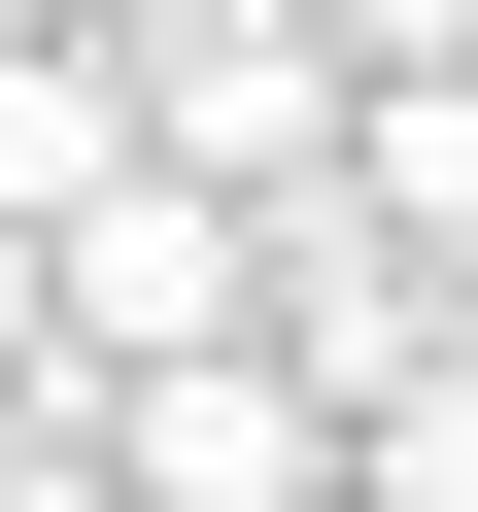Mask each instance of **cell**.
<instances>
[{"mask_svg": "<svg viewBox=\"0 0 478 512\" xmlns=\"http://www.w3.org/2000/svg\"><path fill=\"white\" fill-rule=\"evenodd\" d=\"M35 274H69V376H171V342H239V171H103V205H35Z\"/></svg>", "mask_w": 478, "mask_h": 512, "instance_id": "6da1fadb", "label": "cell"}, {"mask_svg": "<svg viewBox=\"0 0 478 512\" xmlns=\"http://www.w3.org/2000/svg\"><path fill=\"white\" fill-rule=\"evenodd\" d=\"M103 444H137V512H342V376H274V342L103 376Z\"/></svg>", "mask_w": 478, "mask_h": 512, "instance_id": "7a4b0ae2", "label": "cell"}, {"mask_svg": "<svg viewBox=\"0 0 478 512\" xmlns=\"http://www.w3.org/2000/svg\"><path fill=\"white\" fill-rule=\"evenodd\" d=\"M103 171H137V35L35 0V35H0V205H103Z\"/></svg>", "mask_w": 478, "mask_h": 512, "instance_id": "3957f363", "label": "cell"}, {"mask_svg": "<svg viewBox=\"0 0 478 512\" xmlns=\"http://www.w3.org/2000/svg\"><path fill=\"white\" fill-rule=\"evenodd\" d=\"M342 171L444 239V308H478V35H444V69H376V103H342Z\"/></svg>", "mask_w": 478, "mask_h": 512, "instance_id": "277c9868", "label": "cell"}, {"mask_svg": "<svg viewBox=\"0 0 478 512\" xmlns=\"http://www.w3.org/2000/svg\"><path fill=\"white\" fill-rule=\"evenodd\" d=\"M342 478H376V512H478V308H444V342L342 410Z\"/></svg>", "mask_w": 478, "mask_h": 512, "instance_id": "5b68a950", "label": "cell"}, {"mask_svg": "<svg viewBox=\"0 0 478 512\" xmlns=\"http://www.w3.org/2000/svg\"><path fill=\"white\" fill-rule=\"evenodd\" d=\"M308 35H342V69H444V35H478V0H308Z\"/></svg>", "mask_w": 478, "mask_h": 512, "instance_id": "8992f818", "label": "cell"}, {"mask_svg": "<svg viewBox=\"0 0 478 512\" xmlns=\"http://www.w3.org/2000/svg\"><path fill=\"white\" fill-rule=\"evenodd\" d=\"M35 342H69V274H35V205H0V376H35Z\"/></svg>", "mask_w": 478, "mask_h": 512, "instance_id": "52a82bcc", "label": "cell"}, {"mask_svg": "<svg viewBox=\"0 0 478 512\" xmlns=\"http://www.w3.org/2000/svg\"><path fill=\"white\" fill-rule=\"evenodd\" d=\"M0 35H35V0H0Z\"/></svg>", "mask_w": 478, "mask_h": 512, "instance_id": "ba28073f", "label": "cell"}]
</instances>
